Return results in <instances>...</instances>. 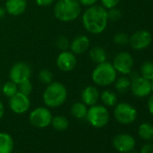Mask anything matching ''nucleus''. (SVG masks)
<instances>
[{
  "label": "nucleus",
  "instance_id": "1",
  "mask_svg": "<svg viewBox=\"0 0 153 153\" xmlns=\"http://www.w3.org/2000/svg\"><path fill=\"white\" fill-rule=\"evenodd\" d=\"M82 23L84 28L88 33L99 34L103 33L107 26V10L102 6H91L84 12Z\"/></svg>",
  "mask_w": 153,
  "mask_h": 153
},
{
  "label": "nucleus",
  "instance_id": "2",
  "mask_svg": "<svg viewBox=\"0 0 153 153\" xmlns=\"http://www.w3.org/2000/svg\"><path fill=\"white\" fill-rule=\"evenodd\" d=\"M53 13L59 21L69 23L80 16L81 5L78 0H59L55 4Z\"/></svg>",
  "mask_w": 153,
  "mask_h": 153
},
{
  "label": "nucleus",
  "instance_id": "3",
  "mask_svg": "<svg viewBox=\"0 0 153 153\" xmlns=\"http://www.w3.org/2000/svg\"><path fill=\"white\" fill-rule=\"evenodd\" d=\"M68 91L66 87L59 82H51L43 92L44 104L51 108H56L63 105L67 99Z\"/></svg>",
  "mask_w": 153,
  "mask_h": 153
},
{
  "label": "nucleus",
  "instance_id": "4",
  "mask_svg": "<svg viewBox=\"0 0 153 153\" xmlns=\"http://www.w3.org/2000/svg\"><path fill=\"white\" fill-rule=\"evenodd\" d=\"M91 78L96 85L99 87H107L114 83L117 79V72L112 63L105 61L96 66Z\"/></svg>",
  "mask_w": 153,
  "mask_h": 153
},
{
  "label": "nucleus",
  "instance_id": "5",
  "mask_svg": "<svg viewBox=\"0 0 153 153\" xmlns=\"http://www.w3.org/2000/svg\"><path fill=\"white\" fill-rule=\"evenodd\" d=\"M86 118L93 127L103 128L108 123L110 114L105 106L100 105H94L90 106L89 109H88Z\"/></svg>",
  "mask_w": 153,
  "mask_h": 153
},
{
  "label": "nucleus",
  "instance_id": "6",
  "mask_svg": "<svg viewBox=\"0 0 153 153\" xmlns=\"http://www.w3.org/2000/svg\"><path fill=\"white\" fill-rule=\"evenodd\" d=\"M129 75H131L129 78L131 81L130 89L133 96L137 97H145L150 95L152 91L149 79H144L138 72H131Z\"/></svg>",
  "mask_w": 153,
  "mask_h": 153
},
{
  "label": "nucleus",
  "instance_id": "7",
  "mask_svg": "<svg viewBox=\"0 0 153 153\" xmlns=\"http://www.w3.org/2000/svg\"><path fill=\"white\" fill-rule=\"evenodd\" d=\"M114 118L122 124L132 123L137 118V110L128 103L116 104L114 111Z\"/></svg>",
  "mask_w": 153,
  "mask_h": 153
},
{
  "label": "nucleus",
  "instance_id": "8",
  "mask_svg": "<svg viewBox=\"0 0 153 153\" xmlns=\"http://www.w3.org/2000/svg\"><path fill=\"white\" fill-rule=\"evenodd\" d=\"M29 120L33 126L42 129L51 123L52 114L46 107H37L31 112Z\"/></svg>",
  "mask_w": 153,
  "mask_h": 153
},
{
  "label": "nucleus",
  "instance_id": "9",
  "mask_svg": "<svg viewBox=\"0 0 153 153\" xmlns=\"http://www.w3.org/2000/svg\"><path fill=\"white\" fill-rule=\"evenodd\" d=\"M32 75V69L28 63L24 61H19L14 64L9 72L10 80L16 84H20L25 80L30 79Z\"/></svg>",
  "mask_w": 153,
  "mask_h": 153
},
{
  "label": "nucleus",
  "instance_id": "10",
  "mask_svg": "<svg viewBox=\"0 0 153 153\" xmlns=\"http://www.w3.org/2000/svg\"><path fill=\"white\" fill-rule=\"evenodd\" d=\"M113 66L116 72L122 75H129L133 68V58L127 51H121L114 59Z\"/></svg>",
  "mask_w": 153,
  "mask_h": 153
},
{
  "label": "nucleus",
  "instance_id": "11",
  "mask_svg": "<svg viewBox=\"0 0 153 153\" xmlns=\"http://www.w3.org/2000/svg\"><path fill=\"white\" fill-rule=\"evenodd\" d=\"M152 42V36L146 30H139L130 36L129 44L135 51H140L148 48Z\"/></svg>",
  "mask_w": 153,
  "mask_h": 153
},
{
  "label": "nucleus",
  "instance_id": "12",
  "mask_svg": "<svg viewBox=\"0 0 153 153\" xmlns=\"http://www.w3.org/2000/svg\"><path fill=\"white\" fill-rule=\"evenodd\" d=\"M31 102L28 96L17 92L9 99V107L16 114H22L27 112L30 108Z\"/></svg>",
  "mask_w": 153,
  "mask_h": 153
},
{
  "label": "nucleus",
  "instance_id": "13",
  "mask_svg": "<svg viewBox=\"0 0 153 153\" xmlns=\"http://www.w3.org/2000/svg\"><path fill=\"white\" fill-rule=\"evenodd\" d=\"M134 138L128 133L117 134L113 140V146L114 149L122 153H128L131 151L135 147Z\"/></svg>",
  "mask_w": 153,
  "mask_h": 153
},
{
  "label": "nucleus",
  "instance_id": "14",
  "mask_svg": "<svg viewBox=\"0 0 153 153\" xmlns=\"http://www.w3.org/2000/svg\"><path fill=\"white\" fill-rule=\"evenodd\" d=\"M56 64H57V67L61 71H64V72L71 71L76 66V55L71 51H61L57 57Z\"/></svg>",
  "mask_w": 153,
  "mask_h": 153
},
{
  "label": "nucleus",
  "instance_id": "15",
  "mask_svg": "<svg viewBox=\"0 0 153 153\" xmlns=\"http://www.w3.org/2000/svg\"><path fill=\"white\" fill-rule=\"evenodd\" d=\"M90 41L86 35H78L76 36L69 43L70 51L75 55L76 54H83L89 48Z\"/></svg>",
  "mask_w": 153,
  "mask_h": 153
},
{
  "label": "nucleus",
  "instance_id": "16",
  "mask_svg": "<svg viewBox=\"0 0 153 153\" xmlns=\"http://www.w3.org/2000/svg\"><path fill=\"white\" fill-rule=\"evenodd\" d=\"M27 7L26 0H7L5 9L13 16H19L25 13Z\"/></svg>",
  "mask_w": 153,
  "mask_h": 153
},
{
  "label": "nucleus",
  "instance_id": "17",
  "mask_svg": "<svg viewBox=\"0 0 153 153\" xmlns=\"http://www.w3.org/2000/svg\"><path fill=\"white\" fill-rule=\"evenodd\" d=\"M99 98V91L94 86H88L81 92V100L86 105L92 106L94 105H97Z\"/></svg>",
  "mask_w": 153,
  "mask_h": 153
},
{
  "label": "nucleus",
  "instance_id": "18",
  "mask_svg": "<svg viewBox=\"0 0 153 153\" xmlns=\"http://www.w3.org/2000/svg\"><path fill=\"white\" fill-rule=\"evenodd\" d=\"M14 149V140L10 134L0 132V153H11Z\"/></svg>",
  "mask_w": 153,
  "mask_h": 153
},
{
  "label": "nucleus",
  "instance_id": "19",
  "mask_svg": "<svg viewBox=\"0 0 153 153\" xmlns=\"http://www.w3.org/2000/svg\"><path fill=\"white\" fill-rule=\"evenodd\" d=\"M89 57L91 60L97 64L102 63L106 61L107 59V53L105 50L100 46H95L93 47L89 51Z\"/></svg>",
  "mask_w": 153,
  "mask_h": 153
},
{
  "label": "nucleus",
  "instance_id": "20",
  "mask_svg": "<svg viewBox=\"0 0 153 153\" xmlns=\"http://www.w3.org/2000/svg\"><path fill=\"white\" fill-rule=\"evenodd\" d=\"M70 113L76 119H84L88 114V105L83 102H76L71 106Z\"/></svg>",
  "mask_w": 153,
  "mask_h": 153
},
{
  "label": "nucleus",
  "instance_id": "21",
  "mask_svg": "<svg viewBox=\"0 0 153 153\" xmlns=\"http://www.w3.org/2000/svg\"><path fill=\"white\" fill-rule=\"evenodd\" d=\"M138 133H139V136L142 140H148V141L152 140H153V124L149 123H142L139 126Z\"/></svg>",
  "mask_w": 153,
  "mask_h": 153
},
{
  "label": "nucleus",
  "instance_id": "22",
  "mask_svg": "<svg viewBox=\"0 0 153 153\" xmlns=\"http://www.w3.org/2000/svg\"><path fill=\"white\" fill-rule=\"evenodd\" d=\"M100 98L103 104L106 106H114L117 104V96L116 94L109 89H106L102 92L100 95Z\"/></svg>",
  "mask_w": 153,
  "mask_h": 153
},
{
  "label": "nucleus",
  "instance_id": "23",
  "mask_svg": "<svg viewBox=\"0 0 153 153\" xmlns=\"http://www.w3.org/2000/svg\"><path fill=\"white\" fill-rule=\"evenodd\" d=\"M131 87L130 79L127 76H121L119 79H116L114 81V88L119 94H125Z\"/></svg>",
  "mask_w": 153,
  "mask_h": 153
},
{
  "label": "nucleus",
  "instance_id": "24",
  "mask_svg": "<svg viewBox=\"0 0 153 153\" xmlns=\"http://www.w3.org/2000/svg\"><path fill=\"white\" fill-rule=\"evenodd\" d=\"M51 124L57 131H65L68 127V120L63 115H57L52 117Z\"/></svg>",
  "mask_w": 153,
  "mask_h": 153
},
{
  "label": "nucleus",
  "instance_id": "25",
  "mask_svg": "<svg viewBox=\"0 0 153 153\" xmlns=\"http://www.w3.org/2000/svg\"><path fill=\"white\" fill-rule=\"evenodd\" d=\"M140 75L144 79L150 80L153 78V62L149 60L144 61L140 66Z\"/></svg>",
  "mask_w": 153,
  "mask_h": 153
},
{
  "label": "nucleus",
  "instance_id": "26",
  "mask_svg": "<svg viewBox=\"0 0 153 153\" xmlns=\"http://www.w3.org/2000/svg\"><path fill=\"white\" fill-rule=\"evenodd\" d=\"M2 93L4 94V96H6L7 97H12L14 95H16L18 92V88H17V84H16L15 82H13L12 80H9L7 82H6L3 86H2V89H1Z\"/></svg>",
  "mask_w": 153,
  "mask_h": 153
},
{
  "label": "nucleus",
  "instance_id": "27",
  "mask_svg": "<svg viewBox=\"0 0 153 153\" xmlns=\"http://www.w3.org/2000/svg\"><path fill=\"white\" fill-rule=\"evenodd\" d=\"M52 79H53L52 73L49 69H42L39 72V80L42 84H46V85L51 84L52 82Z\"/></svg>",
  "mask_w": 153,
  "mask_h": 153
},
{
  "label": "nucleus",
  "instance_id": "28",
  "mask_svg": "<svg viewBox=\"0 0 153 153\" xmlns=\"http://www.w3.org/2000/svg\"><path fill=\"white\" fill-rule=\"evenodd\" d=\"M130 36L124 33H118L114 36V42L118 46H124L129 43Z\"/></svg>",
  "mask_w": 153,
  "mask_h": 153
},
{
  "label": "nucleus",
  "instance_id": "29",
  "mask_svg": "<svg viewBox=\"0 0 153 153\" xmlns=\"http://www.w3.org/2000/svg\"><path fill=\"white\" fill-rule=\"evenodd\" d=\"M17 88H18V92L23 93V94H25L26 96H29L33 91V85H32V83H31V81L29 79L18 84Z\"/></svg>",
  "mask_w": 153,
  "mask_h": 153
},
{
  "label": "nucleus",
  "instance_id": "30",
  "mask_svg": "<svg viewBox=\"0 0 153 153\" xmlns=\"http://www.w3.org/2000/svg\"><path fill=\"white\" fill-rule=\"evenodd\" d=\"M69 43L68 39L65 36H59L56 41V46L61 51H68V49H69Z\"/></svg>",
  "mask_w": 153,
  "mask_h": 153
},
{
  "label": "nucleus",
  "instance_id": "31",
  "mask_svg": "<svg viewBox=\"0 0 153 153\" xmlns=\"http://www.w3.org/2000/svg\"><path fill=\"white\" fill-rule=\"evenodd\" d=\"M107 17H108V20L118 21L122 17V12L120 11V9L116 8V7L107 9Z\"/></svg>",
  "mask_w": 153,
  "mask_h": 153
},
{
  "label": "nucleus",
  "instance_id": "32",
  "mask_svg": "<svg viewBox=\"0 0 153 153\" xmlns=\"http://www.w3.org/2000/svg\"><path fill=\"white\" fill-rule=\"evenodd\" d=\"M119 2H120V0H101L102 7H105L106 10L117 7Z\"/></svg>",
  "mask_w": 153,
  "mask_h": 153
},
{
  "label": "nucleus",
  "instance_id": "33",
  "mask_svg": "<svg viewBox=\"0 0 153 153\" xmlns=\"http://www.w3.org/2000/svg\"><path fill=\"white\" fill-rule=\"evenodd\" d=\"M140 153H153V145L151 143H145L141 147Z\"/></svg>",
  "mask_w": 153,
  "mask_h": 153
},
{
  "label": "nucleus",
  "instance_id": "34",
  "mask_svg": "<svg viewBox=\"0 0 153 153\" xmlns=\"http://www.w3.org/2000/svg\"><path fill=\"white\" fill-rule=\"evenodd\" d=\"M55 0H35V3L40 7H49L52 3H54Z\"/></svg>",
  "mask_w": 153,
  "mask_h": 153
},
{
  "label": "nucleus",
  "instance_id": "35",
  "mask_svg": "<svg viewBox=\"0 0 153 153\" xmlns=\"http://www.w3.org/2000/svg\"><path fill=\"white\" fill-rule=\"evenodd\" d=\"M79 3L81 5V6H84V7H91V6H94L97 0H78Z\"/></svg>",
  "mask_w": 153,
  "mask_h": 153
},
{
  "label": "nucleus",
  "instance_id": "36",
  "mask_svg": "<svg viewBox=\"0 0 153 153\" xmlns=\"http://www.w3.org/2000/svg\"><path fill=\"white\" fill-rule=\"evenodd\" d=\"M148 110L153 115V95H151L149 97V100H148Z\"/></svg>",
  "mask_w": 153,
  "mask_h": 153
},
{
  "label": "nucleus",
  "instance_id": "37",
  "mask_svg": "<svg viewBox=\"0 0 153 153\" xmlns=\"http://www.w3.org/2000/svg\"><path fill=\"white\" fill-rule=\"evenodd\" d=\"M6 14H7V11H6L5 7H3L0 6V20L3 19V18L5 17Z\"/></svg>",
  "mask_w": 153,
  "mask_h": 153
},
{
  "label": "nucleus",
  "instance_id": "38",
  "mask_svg": "<svg viewBox=\"0 0 153 153\" xmlns=\"http://www.w3.org/2000/svg\"><path fill=\"white\" fill-rule=\"evenodd\" d=\"M4 112H5L4 105H3V104L1 103V101H0V120H1V118H2L3 115H4Z\"/></svg>",
  "mask_w": 153,
  "mask_h": 153
},
{
  "label": "nucleus",
  "instance_id": "39",
  "mask_svg": "<svg viewBox=\"0 0 153 153\" xmlns=\"http://www.w3.org/2000/svg\"><path fill=\"white\" fill-rule=\"evenodd\" d=\"M149 82H150V87H151V91L153 92V78L149 80Z\"/></svg>",
  "mask_w": 153,
  "mask_h": 153
},
{
  "label": "nucleus",
  "instance_id": "40",
  "mask_svg": "<svg viewBox=\"0 0 153 153\" xmlns=\"http://www.w3.org/2000/svg\"><path fill=\"white\" fill-rule=\"evenodd\" d=\"M128 153H140V152H138V151H134V150L132 149L131 151H130V152H128Z\"/></svg>",
  "mask_w": 153,
  "mask_h": 153
},
{
  "label": "nucleus",
  "instance_id": "41",
  "mask_svg": "<svg viewBox=\"0 0 153 153\" xmlns=\"http://www.w3.org/2000/svg\"><path fill=\"white\" fill-rule=\"evenodd\" d=\"M1 89H2V87H1V84H0V92H1Z\"/></svg>",
  "mask_w": 153,
  "mask_h": 153
}]
</instances>
